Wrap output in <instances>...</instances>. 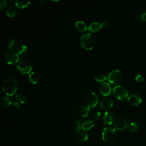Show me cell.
Wrapping results in <instances>:
<instances>
[{"label":"cell","instance_id":"1","mask_svg":"<svg viewBox=\"0 0 146 146\" xmlns=\"http://www.w3.org/2000/svg\"><path fill=\"white\" fill-rule=\"evenodd\" d=\"M2 88L7 95L13 96L18 90L17 82L13 78H7L3 80Z\"/></svg>","mask_w":146,"mask_h":146},{"label":"cell","instance_id":"2","mask_svg":"<svg viewBox=\"0 0 146 146\" xmlns=\"http://www.w3.org/2000/svg\"><path fill=\"white\" fill-rule=\"evenodd\" d=\"M80 42L82 47L86 50H92L95 44V38L90 33L83 34L81 36Z\"/></svg>","mask_w":146,"mask_h":146},{"label":"cell","instance_id":"3","mask_svg":"<svg viewBox=\"0 0 146 146\" xmlns=\"http://www.w3.org/2000/svg\"><path fill=\"white\" fill-rule=\"evenodd\" d=\"M83 100L87 106L94 107L98 104L99 99L98 95L93 91H88L84 93L83 95Z\"/></svg>","mask_w":146,"mask_h":146},{"label":"cell","instance_id":"4","mask_svg":"<svg viewBox=\"0 0 146 146\" xmlns=\"http://www.w3.org/2000/svg\"><path fill=\"white\" fill-rule=\"evenodd\" d=\"M102 137L103 140L106 142L111 143L113 141L116 137V129L111 127H106L102 132Z\"/></svg>","mask_w":146,"mask_h":146},{"label":"cell","instance_id":"5","mask_svg":"<svg viewBox=\"0 0 146 146\" xmlns=\"http://www.w3.org/2000/svg\"><path fill=\"white\" fill-rule=\"evenodd\" d=\"M112 92L115 97L120 100H124L128 97L127 90L124 87L120 85L115 86L112 89Z\"/></svg>","mask_w":146,"mask_h":146},{"label":"cell","instance_id":"6","mask_svg":"<svg viewBox=\"0 0 146 146\" xmlns=\"http://www.w3.org/2000/svg\"><path fill=\"white\" fill-rule=\"evenodd\" d=\"M123 74L121 71L119 70H115L112 71L108 76V82L115 85L119 84L123 80Z\"/></svg>","mask_w":146,"mask_h":146},{"label":"cell","instance_id":"7","mask_svg":"<svg viewBox=\"0 0 146 146\" xmlns=\"http://www.w3.org/2000/svg\"><path fill=\"white\" fill-rule=\"evenodd\" d=\"M19 55L15 51H7L4 55V59L5 62L9 64H13L17 63L19 60Z\"/></svg>","mask_w":146,"mask_h":146},{"label":"cell","instance_id":"8","mask_svg":"<svg viewBox=\"0 0 146 146\" xmlns=\"http://www.w3.org/2000/svg\"><path fill=\"white\" fill-rule=\"evenodd\" d=\"M17 68L22 74L30 73L32 70V66L30 63L26 60H21L18 62L17 65Z\"/></svg>","mask_w":146,"mask_h":146},{"label":"cell","instance_id":"9","mask_svg":"<svg viewBox=\"0 0 146 146\" xmlns=\"http://www.w3.org/2000/svg\"><path fill=\"white\" fill-rule=\"evenodd\" d=\"M127 101L130 105L136 106L141 103L142 98L139 95L133 94L128 97Z\"/></svg>","mask_w":146,"mask_h":146},{"label":"cell","instance_id":"10","mask_svg":"<svg viewBox=\"0 0 146 146\" xmlns=\"http://www.w3.org/2000/svg\"><path fill=\"white\" fill-rule=\"evenodd\" d=\"M128 123L127 120L124 119H120L116 120L114 123L115 128L119 131L124 130L127 127H128Z\"/></svg>","mask_w":146,"mask_h":146},{"label":"cell","instance_id":"11","mask_svg":"<svg viewBox=\"0 0 146 146\" xmlns=\"http://www.w3.org/2000/svg\"><path fill=\"white\" fill-rule=\"evenodd\" d=\"M113 106V100L110 98H105L99 103V107L103 110H107Z\"/></svg>","mask_w":146,"mask_h":146},{"label":"cell","instance_id":"12","mask_svg":"<svg viewBox=\"0 0 146 146\" xmlns=\"http://www.w3.org/2000/svg\"><path fill=\"white\" fill-rule=\"evenodd\" d=\"M115 116L112 112L110 111H106L103 117V121L106 125H111L114 121Z\"/></svg>","mask_w":146,"mask_h":146},{"label":"cell","instance_id":"13","mask_svg":"<svg viewBox=\"0 0 146 146\" xmlns=\"http://www.w3.org/2000/svg\"><path fill=\"white\" fill-rule=\"evenodd\" d=\"M100 92L105 96L110 95L111 92V88L110 84L107 82H103L100 86Z\"/></svg>","mask_w":146,"mask_h":146},{"label":"cell","instance_id":"14","mask_svg":"<svg viewBox=\"0 0 146 146\" xmlns=\"http://www.w3.org/2000/svg\"><path fill=\"white\" fill-rule=\"evenodd\" d=\"M135 18L142 22H146V10L144 9L137 10L135 13Z\"/></svg>","mask_w":146,"mask_h":146},{"label":"cell","instance_id":"15","mask_svg":"<svg viewBox=\"0 0 146 146\" xmlns=\"http://www.w3.org/2000/svg\"><path fill=\"white\" fill-rule=\"evenodd\" d=\"M94 126V121H93V120H91V119H88L84 121L81 125L82 129L84 130V131H88L90 130L91 128H93Z\"/></svg>","mask_w":146,"mask_h":146},{"label":"cell","instance_id":"16","mask_svg":"<svg viewBox=\"0 0 146 146\" xmlns=\"http://www.w3.org/2000/svg\"><path fill=\"white\" fill-rule=\"evenodd\" d=\"M101 29H102V24H100L98 22H92L87 28L88 30L91 33L97 32Z\"/></svg>","mask_w":146,"mask_h":146},{"label":"cell","instance_id":"17","mask_svg":"<svg viewBox=\"0 0 146 146\" xmlns=\"http://www.w3.org/2000/svg\"><path fill=\"white\" fill-rule=\"evenodd\" d=\"M12 101L9 96H3L1 100V105L3 108H7L11 105Z\"/></svg>","mask_w":146,"mask_h":146},{"label":"cell","instance_id":"18","mask_svg":"<svg viewBox=\"0 0 146 146\" xmlns=\"http://www.w3.org/2000/svg\"><path fill=\"white\" fill-rule=\"evenodd\" d=\"M17 13V8L14 5L10 6L6 11V14L9 17H14Z\"/></svg>","mask_w":146,"mask_h":146},{"label":"cell","instance_id":"19","mask_svg":"<svg viewBox=\"0 0 146 146\" xmlns=\"http://www.w3.org/2000/svg\"><path fill=\"white\" fill-rule=\"evenodd\" d=\"M75 27L80 31H85L87 30L86 23L82 21H78L75 22Z\"/></svg>","mask_w":146,"mask_h":146},{"label":"cell","instance_id":"20","mask_svg":"<svg viewBox=\"0 0 146 146\" xmlns=\"http://www.w3.org/2000/svg\"><path fill=\"white\" fill-rule=\"evenodd\" d=\"M29 79L32 84H36L39 80V75L35 72H31L29 75Z\"/></svg>","mask_w":146,"mask_h":146},{"label":"cell","instance_id":"21","mask_svg":"<svg viewBox=\"0 0 146 146\" xmlns=\"http://www.w3.org/2000/svg\"><path fill=\"white\" fill-rule=\"evenodd\" d=\"M108 79V76L103 73H98L94 76V80L98 82H103Z\"/></svg>","mask_w":146,"mask_h":146},{"label":"cell","instance_id":"22","mask_svg":"<svg viewBox=\"0 0 146 146\" xmlns=\"http://www.w3.org/2000/svg\"><path fill=\"white\" fill-rule=\"evenodd\" d=\"M18 47H19L18 46V43L17 41V40L15 39H11L9 42V43L8 44V46H7L8 48L10 50H12V51H14V50L17 49Z\"/></svg>","mask_w":146,"mask_h":146},{"label":"cell","instance_id":"23","mask_svg":"<svg viewBox=\"0 0 146 146\" xmlns=\"http://www.w3.org/2000/svg\"><path fill=\"white\" fill-rule=\"evenodd\" d=\"M14 3H15V5L19 8H25V7H27L30 3V1H15Z\"/></svg>","mask_w":146,"mask_h":146},{"label":"cell","instance_id":"24","mask_svg":"<svg viewBox=\"0 0 146 146\" xmlns=\"http://www.w3.org/2000/svg\"><path fill=\"white\" fill-rule=\"evenodd\" d=\"M128 129L130 132L132 133H136L139 129V125L137 123L135 122H132L129 124Z\"/></svg>","mask_w":146,"mask_h":146},{"label":"cell","instance_id":"25","mask_svg":"<svg viewBox=\"0 0 146 146\" xmlns=\"http://www.w3.org/2000/svg\"><path fill=\"white\" fill-rule=\"evenodd\" d=\"M90 112V107L88 106H81L80 109V115L83 117H86Z\"/></svg>","mask_w":146,"mask_h":146},{"label":"cell","instance_id":"26","mask_svg":"<svg viewBox=\"0 0 146 146\" xmlns=\"http://www.w3.org/2000/svg\"><path fill=\"white\" fill-rule=\"evenodd\" d=\"M78 138L80 141H85L88 139V135L84 131H81L78 133Z\"/></svg>","mask_w":146,"mask_h":146},{"label":"cell","instance_id":"27","mask_svg":"<svg viewBox=\"0 0 146 146\" xmlns=\"http://www.w3.org/2000/svg\"><path fill=\"white\" fill-rule=\"evenodd\" d=\"M27 51V47L25 45H21L17 49V52L19 56L23 55Z\"/></svg>","mask_w":146,"mask_h":146},{"label":"cell","instance_id":"28","mask_svg":"<svg viewBox=\"0 0 146 146\" xmlns=\"http://www.w3.org/2000/svg\"><path fill=\"white\" fill-rule=\"evenodd\" d=\"M15 98H16L17 100H18V102H19L21 103H25L27 100L26 96L24 94H21V93H19V94H17L15 96Z\"/></svg>","mask_w":146,"mask_h":146},{"label":"cell","instance_id":"29","mask_svg":"<svg viewBox=\"0 0 146 146\" xmlns=\"http://www.w3.org/2000/svg\"><path fill=\"white\" fill-rule=\"evenodd\" d=\"M73 128L77 133H79L82 131V127H80V122H79V120H76L74 121V123H73Z\"/></svg>","mask_w":146,"mask_h":146},{"label":"cell","instance_id":"30","mask_svg":"<svg viewBox=\"0 0 146 146\" xmlns=\"http://www.w3.org/2000/svg\"><path fill=\"white\" fill-rule=\"evenodd\" d=\"M135 79L138 82H143L144 80V76L141 74H137L135 76Z\"/></svg>","mask_w":146,"mask_h":146},{"label":"cell","instance_id":"31","mask_svg":"<svg viewBox=\"0 0 146 146\" xmlns=\"http://www.w3.org/2000/svg\"><path fill=\"white\" fill-rule=\"evenodd\" d=\"M7 6V3L6 1H0V8L1 10H3L6 8Z\"/></svg>","mask_w":146,"mask_h":146},{"label":"cell","instance_id":"32","mask_svg":"<svg viewBox=\"0 0 146 146\" xmlns=\"http://www.w3.org/2000/svg\"><path fill=\"white\" fill-rule=\"evenodd\" d=\"M101 117V112H97L94 113L93 115V119L95 120H98Z\"/></svg>","mask_w":146,"mask_h":146},{"label":"cell","instance_id":"33","mask_svg":"<svg viewBox=\"0 0 146 146\" xmlns=\"http://www.w3.org/2000/svg\"><path fill=\"white\" fill-rule=\"evenodd\" d=\"M11 106H13V107H14L15 109H19L20 108V106L19 104L17 103V102H12L11 103Z\"/></svg>","mask_w":146,"mask_h":146},{"label":"cell","instance_id":"34","mask_svg":"<svg viewBox=\"0 0 146 146\" xmlns=\"http://www.w3.org/2000/svg\"><path fill=\"white\" fill-rule=\"evenodd\" d=\"M101 24H102V29H106V28H107L110 26L109 23L108 22H102Z\"/></svg>","mask_w":146,"mask_h":146}]
</instances>
